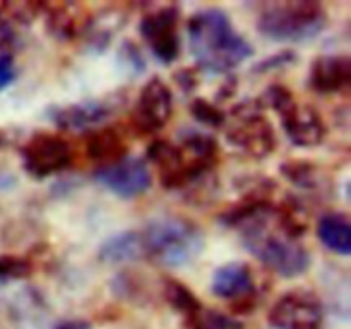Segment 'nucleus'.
<instances>
[{
  "label": "nucleus",
  "mask_w": 351,
  "mask_h": 329,
  "mask_svg": "<svg viewBox=\"0 0 351 329\" xmlns=\"http://www.w3.org/2000/svg\"><path fill=\"white\" fill-rule=\"evenodd\" d=\"M187 33L197 65L213 74L233 71L254 51L221 9H202L192 14L187 23Z\"/></svg>",
  "instance_id": "nucleus-1"
},
{
  "label": "nucleus",
  "mask_w": 351,
  "mask_h": 329,
  "mask_svg": "<svg viewBox=\"0 0 351 329\" xmlns=\"http://www.w3.org/2000/svg\"><path fill=\"white\" fill-rule=\"evenodd\" d=\"M274 204L264 206L243 219L237 230L242 235L245 249L266 267L285 278L305 273L311 256L297 239L288 236L274 221Z\"/></svg>",
  "instance_id": "nucleus-2"
},
{
  "label": "nucleus",
  "mask_w": 351,
  "mask_h": 329,
  "mask_svg": "<svg viewBox=\"0 0 351 329\" xmlns=\"http://www.w3.org/2000/svg\"><path fill=\"white\" fill-rule=\"evenodd\" d=\"M139 233L144 257L165 267L187 266L204 247L201 230L180 216L153 219Z\"/></svg>",
  "instance_id": "nucleus-3"
},
{
  "label": "nucleus",
  "mask_w": 351,
  "mask_h": 329,
  "mask_svg": "<svg viewBox=\"0 0 351 329\" xmlns=\"http://www.w3.org/2000/svg\"><path fill=\"white\" fill-rule=\"evenodd\" d=\"M326 26V9L319 2H269L261 9L257 27L276 41H305Z\"/></svg>",
  "instance_id": "nucleus-4"
},
{
  "label": "nucleus",
  "mask_w": 351,
  "mask_h": 329,
  "mask_svg": "<svg viewBox=\"0 0 351 329\" xmlns=\"http://www.w3.org/2000/svg\"><path fill=\"white\" fill-rule=\"evenodd\" d=\"M226 139L237 149L250 158L269 156L276 147V134L269 120L264 117L259 99H247L232 108V123L226 129Z\"/></svg>",
  "instance_id": "nucleus-5"
},
{
  "label": "nucleus",
  "mask_w": 351,
  "mask_h": 329,
  "mask_svg": "<svg viewBox=\"0 0 351 329\" xmlns=\"http://www.w3.org/2000/svg\"><path fill=\"white\" fill-rule=\"evenodd\" d=\"M23 167L33 178H47L72 163V147L64 137L38 132L21 147Z\"/></svg>",
  "instance_id": "nucleus-6"
},
{
  "label": "nucleus",
  "mask_w": 351,
  "mask_h": 329,
  "mask_svg": "<svg viewBox=\"0 0 351 329\" xmlns=\"http://www.w3.org/2000/svg\"><path fill=\"white\" fill-rule=\"evenodd\" d=\"M178 17L180 10L177 5H165L144 14L141 19V36L151 48L154 57L163 64H171L180 53V38L177 31Z\"/></svg>",
  "instance_id": "nucleus-7"
},
{
  "label": "nucleus",
  "mask_w": 351,
  "mask_h": 329,
  "mask_svg": "<svg viewBox=\"0 0 351 329\" xmlns=\"http://www.w3.org/2000/svg\"><path fill=\"white\" fill-rule=\"evenodd\" d=\"M267 319L273 329H321L322 305L312 291L298 288L278 298Z\"/></svg>",
  "instance_id": "nucleus-8"
},
{
  "label": "nucleus",
  "mask_w": 351,
  "mask_h": 329,
  "mask_svg": "<svg viewBox=\"0 0 351 329\" xmlns=\"http://www.w3.org/2000/svg\"><path fill=\"white\" fill-rule=\"evenodd\" d=\"M95 180L119 197L132 199L151 187V171L141 158H123L117 163L99 167Z\"/></svg>",
  "instance_id": "nucleus-9"
},
{
  "label": "nucleus",
  "mask_w": 351,
  "mask_h": 329,
  "mask_svg": "<svg viewBox=\"0 0 351 329\" xmlns=\"http://www.w3.org/2000/svg\"><path fill=\"white\" fill-rule=\"evenodd\" d=\"M173 112V98L163 79L151 77L139 93L134 110V127L141 134H154L167 125Z\"/></svg>",
  "instance_id": "nucleus-10"
},
{
  "label": "nucleus",
  "mask_w": 351,
  "mask_h": 329,
  "mask_svg": "<svg viewBox=\"0 0 351 329\" xmlns=\"http://www.w3.org/2000/svg\"><path fill=\"white\" fill-rule=\"evenodd\" d=\"M123 103H125V96L117 93L115 96H108V98L88 99V101H81L55 110L51 113V119L60 129L86 130L91 129L93 125L105 122Z\"/></svg>",
  "instance_id": "nucleus-11"
},
{
  "label": "nucleus",
  "mask_w": 351,
  "mask_h": 329,
  "mask_svg": "<svg viewBox=\"0 0 351 329\" xmlns=\"http://www.w3.org/2000/svg\"><path fill=\"white\" fill-rule=\"evenodd\" d=\"M288 139L300 147H314L322 143L326 127L321 115L312 106L298 105L297 101L280 115Z\"/></svg>",
  "instance_id": "nucleus-12"
},
{
  "label": "nucleus",
  "mask_w": 351,
  "mask_h": 329,
  "mask_svg": "<svg viewBox=\"0 0 351 329\" xmlns=\"http://www.w3.org/2000/svg\"><path fill=\"white\" fill-rule=\"evenodd\" d=\"M308 86L321 95L348 93L351 86L348 55H322L315 58L308 74Z\"/></svg>",
  "instance_id": "nucleus-13"
},
{
  "label": "nucleus",
  "mask_w": 351,
  "mask_h": 329,
  "mask_svg": "<svg viewBox=\"0 0 351 329\" xmlns=\"http://www.w3.org/2000/svg\"><path fill=\"white\" fill-rule=\"evenodd\" d=\"M43 12H47V27L58 40H74L84 33L91 21V14H86L77 3L58 2L43 3Z\"/></svg>",
  "instance_id": "nucleus-14"
},
{
  "label": "nucleus",
  "mask_w": 351,
  "mask_h": 329,
  "mask_svg": "<svg viewBox=\"0 0 351 329\" xmlns=\"http://www.w3.org/2000/svg\"><path fill=\"white\" fill-rule=\"evenodd\" d=\"M211 290L219 298H226L232 302L257 295L252 273H250L249 266L242 263H228L218 267L213 273Z\"/></svg>",
  "instance_id": "nucleus-15"
},
{
  "label": "nucleus",
  "mask_w": 351,
  "mask_h": 329,
  "mask_svg": "<svg viewBox=\"0 0 351 329\" xmlns=\"http://www.w3.org/2000/svg\"><path fill=\"white\" fill-rule=\"evenodd\" d=\"M86 156L99 167L117 163L127 154V143L122 134L113 127H101L88 134L84 141Z\"/></svg>",
  "instance_id": "nucleus-16"
},
{
  "label": "nucleus",
  "mask_w": 351,
  "mask_h": 329,
  "mask_svg": "<svg viewBox=\"0 0 351 329\" xmlns=\"http://www.w3.org/2000/svg\"><path fill=\"white\" fill-rule=\"evenodd\" d=\"M317 236L322 245L339 256L351 254L350 218L343 212H328L317 223Z\"/></svg>",
  "instance_id": "nucleus-17"
},
{
  "label": "nucleus",
  "mask_w": 351,
  "mask_h": 329,
  "mask_svg": "<svg viewBox=\"0 0 351 329\" xmlns=\"http://www.w3.org/2000/svg\"><path fill=\"white\" fill-rule=\"evenodd\" d=\"M99 259L108 264L130 263L144 259L143 242L139 232H123L106 240L99 249Z\"/></svg>",
  "instance_id": "nucleus-18"
},
{
  "label": "nucleus",
  "mask_w": 351,
  "mask_h": 329,
  "mask_svg": "<svg viewBox=\"0 0 351 329\" xmlns=\"http://www.w3.org/2000/svg\"><path fill=\"white\" fill-rule=\"evenodd\" d=\"M281 175L297 187L305 191H317L324 185L319 168L307 160H288L281 163Z\"/></svg>",
  "instance_id": "nucleus-19"
},
{
  "label": "nucleus",
  "mask_w": 351,
  "mask_h": 329,
  "mask_svg": "<svg viewBox=\"0 0 351 329\" xmlns=\"http://www.w3.org/2000/svg\"><path fill=\"white\" fill-rule=\"evenodd\" d=\"M161 290H163V297L168 302V305L171 308H175L177 312H180V314H184L185 317H191V315H194L195 312H199L202 308L201 302L192 293L191 288L185 287L178 280L167 278L163 281V288Z\"/></svg>",
  "instance_id": "nucleus-20"
},
{
  "label": "nucleus",
  "mask_w": 351,
  "mask_h": 329,
  "mask_svg": "<svg viewBox=\"0 0 351 329\" xmlns=\"http://www.w3.org/2000/svg\"><path fill=\"white\" fill-rule=\"evenodd\" d=\"M189 329H243L242 322L221 314L218 310L201 308L194 315L187 317Z\"/></svg>",
  "instance_id": "nucleus-21"
},
{
  "label": "nucleus",
  "mask_w": 351,
  "mask_h": 329,
  "mask_svg": "<svg viewBox=\"0 0 351 329\" xmlns=\"http://www.w3.org/2000/svg\"><path fill=\"white\" fill-rule=\"evenodd\" d=\"M33 271L29 260L21 256H0V284L27 278Z\"/></svg>",
  "instance_id": "nucleus-22"
},
{
  "label": "nucleus",
  "mask_w": 351,
  "mask_h": 329,
  "mask_svg": "<svg viewBox=\"0 0 351 329\" xmlns=\"http://www.w3.org/2000/svg\"><path fill=\"white\" fill-rule=\"evenodd\" d=\"M191 113L199 123L208 127H221L226 123V115L215 105L204 98H197L191 103Z\"/></svg>",
  "instance_id": "nucleus-23"
},
{
  "label": "nucleus",
  "mask_w": 351,
  "mask_h": 329,
  "mask_svg": "<svg viewBox=\"0 0 351 329\" xmlns=\"http://www.w3.org/2000/svg\"><path fill=\"white\" fill-rule=\"evenodd\" d=\"M297 60V53L293 50H283L278 51V53L271 55V57L264 58L259 64L254 65L252 72L254 74H266V72L278 71V69H285L288 65H291Z\"/></svg>",
  "instance_id": "nucleus-24"
},
{
  "label": "nucleus",
  "mask_w": 351,
  "mask_h": 329,
  "mask_svg": "<svg viewBox=\"0 0 351 329\" xmlns=\"http://www.w3.org/2000/svg\"><path fill=\"white\" fill-rule=\"evenodd\" d=\"M16 65H14V58L10 53L0 55V91L10 84L16 79Z\"/></svg>",
  "instance_id": "nucleus-25"
},
{
  "label": "nucleus",
  "mask_w": 351,
  "mask_h": 329,
  "mask_svg": "<svg viewBox=\"0 0 351 329\" xmlns=\"http://www.w3.org/2000/svg\"><path fill=\"white\" fill-rule=\"evenodd\" d=\"M173 79L184 93H192L197 88V74H195L194 69H178Z\"/></svg>",
  "instance_id": "nucleus-26"
},
{
  "label": "nucleus",
  "mask_w": 351,
  "mask_h": 329,
  "mask_svg": "<svg viewBox=\"0 0 351 329\" xmlns=\"http://www.w3.org/2000/svg\"><path fill=\"white\" fill-rule=\"evenodd\" d=\"M16 41V33L9 21L0 14V55H5V50H9Z\"/></svg>",
  "instance_id": "nucleus-27"
},
{
  "label": "nucleus",
  "mask_w": 351,
  "mask_h": 329,
  "mask_svg": "<svg viewBox=\"0 0 351 329\" xmlns=\"http://www.w3.org/2000/svg\"><path fill=\"white\" fill-rule=\"evenodd\" d=\"M55 329H91V326L81 319H74V321L60 322L58 326H55Z\"/></svg>",
  "instance_id": "nucleus-28"
},
{
  "label": "nucleus",
  "mask_w": 351,
  "mask_h": 329,
  "mask_svg": "<svg viewBox=\"0 0 351 329\" xmlns=\"http://www.w3.org/2000/svg\"><path fill=\"white\" fill-rule=\"evenodd\" d=\"M235 89H237V79L230 77L228 81L221 86V89H219V95H218L219 99H225L228 98V96H232L233 93H235Z\"/></svg>",
  "instance_id": "nucleus-29"
},
{
  "label": "nucleus",
  "mask_w": 351,
  "mask_h": 329,
  "mask_svg": "<svg viewBox=\"0 0 351 329\" xmlns=\"http://www.w3.org/2000/svg\"><path fill=\"white\" fill-rule=\"evenodd\" d=\"M14 184H16V178H14L10 173H7V171L0 170V191L12 187Z\"/></svg>",
  "instance_id": "nucleus-30"
}]
</instances>
